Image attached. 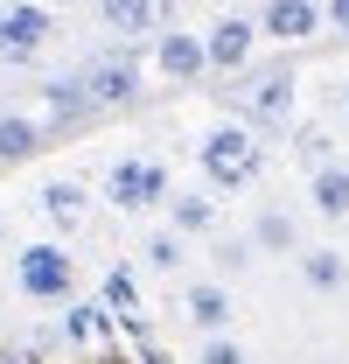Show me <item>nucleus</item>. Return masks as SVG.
Segmentation results:
<instances>
[{
    "mask_svg": "<svg viewBox=\"0 0 349 364\" xmlns=\"http://www.w3.org/2000/svg\"><path fill=\"white\" fill-rule=\"evenodd\" d=\"M154 63L168 70L174 85H189V77H203V70H210V49H203V36H182V28H168V36L154 43Z\"/></svg>",
    "mask_w": 349,
    "mask_h": 364,
    "instance_id": "nucleus-9",
    "label": "nucleus"
},
{
    "mask_svg": "<svg viewBox=\"0 0 349 364\" xmlns=\"http://www.w3.org/2000/svg\"><path fill=\"white\" fill-rule=\"evenodd\" d=\"M105 309H133V273H126V267L105 273Z\"/></svg>",
    "mask_w": 349,
    "mask_h": 364,
    "instance_id": "nucleus-20",
    "label": "nucleus"
},
{
    "mask_svg": "<svg viewBox=\"0 0 349 364\" xmlns=\"http://www.w3.org/2000/svg\"><path fill=\"white\" fill-rule=\"evenodd\" d=\"M49 36H56V14L49 7H35V0H0V63L43 56Z\"/></svg>",
    "mask_w": 349,
    "mask_h": 364,
    "instance_id": "nucleus-3",
    "label": "nucleus"
},
{
    "mask_svg": "<svg viewBox=\"0 0 349 364\" xmlns=\"http://www.w3.org/2000/svg\"><path fill=\"white\" fill-rule=\"evenodd\" d=\"M259 245H272V252H294V218L265 210V218H259Z\"/></svg>",
    "mask_w": 349,
    "mask_h": 364,
    "instance_id": "nucleus-18",
    "label": "nucleus"
},
{
    "mask_svg": "<svg viewBox=\"0 0 349 364\" xmlns=\"http://www.w3.org/2000/svg\"><path fill=\"white\" fill-rule=\"evenodd\" d=\"M196 161H203L210 189H245V182H259L265 147L252 140V127H210L203 147H196Z\"/></svg>",
    "mask_w": 349,
    "mask_h": 364,
    "instance_id": "nucleus-1",
    "label": "nucleus"
},
{
    "mask_svg": "<svg viewBox=\"0 0 349 364\" xmlns=\"http://www.w3.org/2000/svg\"><path fill=\"white\" fill-rule=\"evenodd\" d=\"M252 36H259V21H238V14L210 21V36H203V49H210V70H245Z\"/></svg>",
    "mask_w": 349,
    "mask_h": 364,
    "instance_id": "nucleus-7",
    "label": "nucleus"
},
{
    "mask_svg": "<svg viewBox=\"0 0 349 364\" xmlns=\"http://www.w3.org/2000/svg\"><path fill=\"white\" fill-rule=\"evenodd\" d=\"M307 196H314V210L336 225V218H349V168L343 161H321L314 168V182H307Z\"/></svg>",
    "mask_w": 349,
    "mask_h": 364,
    "instance_id": "nucleus-13",
    "label": "nucleus"
},
{
    "mask_svg": "<svg viewBox=\"0 0 349 364\" xmlns=\"http://www.w3.org/2000/svg\"><path fill=\"white\" fill-rule=\"evenodd\" d=\"M328 28H343V36H349V0H328Z\"/></svg>",
    "mask_w": 349,
    "mask_h": 364,
    "instance_id": "nucleus-21",
    "label": "nucleus"
},
{
    "mask_svg": "<svg viewBox=\"0 0 349 364\" xmlns=\"http://www.w3.org/2000/svg\"><path fill=\"white\" fill-rule=\"evenodd\" d=\"M43 218H56L63 231L84 225V189H77V182H49L43 189Z\"/></svg>",
    "mask_w": 349,
    "mask_h": 364,
    "instance_id": "nucleus-15",
    "label": "nucleus"
},
{
    "mask_svg": "<svg viewBox=\"0 0 349 364\" xmlns=\"http://www.w3.org/2000/svg\"><path fill=\"white\" fill-rule=\"evenodd\" d=\"M105 203H119V210H154V203H168V168H161L154 154H119V161L105 168Z\"/></svg>",
    "mask_w": 349,
    "mask_h": 364,
    "instance_id": "nucleus-2",
    "label": "nucleus"
},
{
    "mask_svg": "<svg viewBox=\"0 0 349 364\" xmlns=\"http://www.w3.org/2000/svg\"><path fill=\"white\" fill-rule=\"evenodd\" d=\"M43 147V127L28 119V112H0V161H21V154H35Z\"/></svg>",
    "mask_w": 349,
    "mask_h": 364,
    "instance_id": "nucleus-14",
    "label": "nucleus"
},
{
    "mask_svg": "<svg viewBox=\"0 0 349 364\" xmlns=\"http://www.w3.org/2000/svg\"><path fill=\"white\" fill-rule=\"evenodd\" d=\"M0 364H21V358H0Z\"/></svg>",
    "mask_w": 349,
    "mask_h": 364,
    "instance_id": "nucleus-23",
    "label": "nucleus"
},
{
    "mask_svg": "<svg viewBox=\"0 0 349 364\" xmlns=\"http://www.w3.org/2000/svg\"><path fill=\"white\" fill-rule=\"evenodd\" d=\"M321 0H265V14H259V28L265 36H279V43H307L314 28H321Z\"/></svg>",
    "mask_w": 349,
    "mask_h": 364,
    "instance_id": "nucleus-6",
    "label": "nucleus"
},
{
    "mask_svg": "<svg viewBox=\"0 0 349 364\" xmlns=\"http://www.w3.org/2000/svg\"><path fill=\"white\" fill-rule=\"evenodd\" d=\"M301 280L314 287V294H343L349 287V259L336 252V245H307L301 252Z\"/></svg>",
    "mask_w": 349,
    "mask_h": 364,
    "instance_id": "nucleus-12",
    "label": "nucleus"
},
{
    "mask_svg": "<svg viewBox=\"0 0 349 364\" xmlns=\"http://www.w3.org/2000/svg\"><path fill=\"white\" fill-rule=\"evenodd\" d=\"M98 14L119 36H168V0H98Z\"/></svg>",
    "mask_w": 349,
    "mask_h": 364,
    "instance_id": "nucleus-8",
    "label": "nucleus"
},
{
    "mask_svg": "<svg viewBox=\"0 0 349 364\" xmlns=\"http://www.w3.org/2000/svg\"><path fill=\"white\" fill-rule=\"evenodd\" d=\"M245 112L252 119H287L294 112V70H259L245 85Z\"/></svg>",
    "mask_w": 349,
    "mask_h": 364,
    "instance_id": "nucleus-10",
    "label": "nucleus"
},
{
    "mask_svg": "<svg viewBox=\"0 0 349 364\" xmlns=\"http://www.w3.org/2000/svg\"><path fill=\"white\" fill-rule=\"evenodd\" d=\"M196 364H252V358H245V343H238V336H210Z\"/></svg>",
    "mask_w": 349,
    "mask_h": 364,
    "instance_id": "nucleus-19",
    "label": "nucleus"
},
{
    "mask_svg": "<svg viewBox=\"0 0 349 364\" xmlns=\"http://www.w3.org/2000/svg\"><path fill=\"white\" fill-rule=\"evenodd\" d=\"M168 203H174V231H210V218H217L210 196H168Z\"/></svg>",
    "mask_w": 349,
    "mask_h": 364,
    "instance_id": "nucleus-17",
    "label": "nucleus"
},
{
    "mask_svg": "<svg viewBox=\"0 0 349 364\" xmlns=\"http://www.w3.org/2000/svg\"><path fill=\"white\" fill-rule=\"evenodd\" d=\"M14 280H21L28 301H63V294H70V252H63V245H21Z\"/></svg>",
    "mask_w": 349,
    "mask_h": 364,
    "instance_id": "nucleus-4",
    "label": "nucleus"
},
{
    "mask_svg": "<svg viewBox=\"0 0 349 364\" xmlns=\"http://www.w3.org/2000/svg\"><path fill=\"white\" fill-rule=\"evenodd\" d=\"M182 309H189V322H196V329L223 336V329H231V287H217V280H196V287L182 294Z\"/></svg>",
    "mask_w": 349,
    "mask_h": 364,
    "instance_id": "nucleus-11",
    "label": "nucleus"
},
{
    "mask_svg": "<svg viewBox=\"0 0 349 364\" xmlns=\"http://www.w3.org/2000/svg\"><path fill=\"white\" fill-rule=\"evenodd\" d=\"M343 112H349V85H343Z\"/></svg>",
    "mask_w": 349,
    "mask_h": 364,
    "instance_id": "nucleus-22",
    "label": "nucleus"
},
{
    "mask_svg": "<svg viewBox=\"0 0 349 364\" xmlns=\"http://www.w3.org/2000/svg\"><path fill=\"white\" fill-rule=\"evenodd\" d=\"M182 259H189V245H182V231H154V238H147V267H154V273H174Z\"/></svg>",
    "mask_w": 349,
    "mask_h": 364,
    "instance_id": "nucleus-16",
    "label": "nucleus"
},
{
    "mask_svg": "<svg viewBox=\"0 0 349 364\" xmlns=\"http://www.w3.org/2000/svg\"><path fill=\"white\" fill-rule=\"evenodd\" d=\"M133 85H140V63H133V56H91V63H84L91 105H126Z\"/></svg>",
    "mask_w": 349,
    "mask_h": 364,
    "instance_id": "nucleus-5",
    "label": "nucleus"
}]
</instances>
